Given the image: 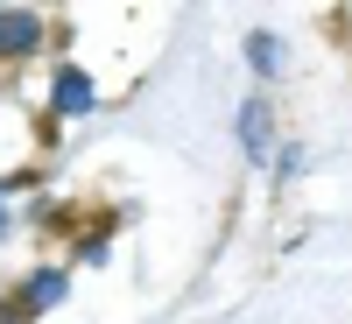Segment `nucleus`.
<instances>
[{
    "label": "nucleus",
    "instance_id": "39448f33",
    "mask_svg": "<svg viewBox=\"0 0 352 324\" xmlns=\"http://www.w3.org/2000/svg\"><path fill=\"white\" fill-rule=\"evenodd\" d=\"M247 50H254V64H261V71H275V64H282V43H275V36H254Z\"/></svg>",
    "mask_w": 352,
    "mask_h": 324
},
{
    "label": "nucleus",
    "instance_id": "f03ea898",
    "mask_svg": "<svg viewBox=\"0 0 352 324\" xmlns=\"http://www.w3.org/2000/svg\"><path fill=\"white\" fill-rule=\"evenodd\" d=\"M240 149L254 155V162H268V106H240Z\"/></svg>",
    "mask_w": 352,
    "mask_h": 324
},
{
    "label": "nucleus",
    "instance_id": "423d86ee",
    "mask_svg": "<svg viewBox=\"0 0 352 324\" xmlns=\"http://www.w3.org/2000/svg\"><path fill=\"white\" fill-rule=\"evenodd\" d=\"M0 240H8V184H0Z\"/></svg>",
    "mask_w": 352,
    "mask_h": 324
},
{
    "label": "nucleus",
    "instance_id": "7ed1b4c3",
    "mask_svg": "<svg viewBox=\"0 0 352 324\" xmlns=\"http://www.w3.org/2000/svg\"><path fill=\"white\" fill-rule=\"evenodd\" d=\"M56 113H85V106H92V78H85V71H56Z\"/></svg>",
    "mask_w": 352,
    "mask_h": 324
},
{
    "label": "nucleus",
    "instance_id": "20e7f679",
    "mask_svg": "<svg viewBox=\"0 0 352 324\" xmlns=\"http://www.w3.org/2000/svg\"><path fill=\"white\" fill-rule=\"evenodd\" d=\"M64 289H71L64 268H43L36 282H28V303H36V310H56V303H64Z\"/></svg>",
    "mask_w": 352,
    "mask_h": 324
},
{
    "label": "nucleus",
    "instance_id": "f257e3e1",
    "mask_svg": "<svg viewBox=\"0 0 352 324\" xmlns=\"http://www.w3.org/2000/svg\"><path fill=\"white\" fill-rule=\"evenodd\" d=\"M43 43V21L28 8H0V50H36Z\"/></svg>",
    "mask_w": 352,
    "mask_h": 324
}]
</instances>
